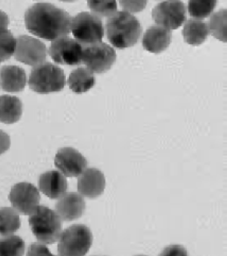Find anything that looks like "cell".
I'll use <instances>...</instances> for the list:
<instances>
[{
	"label": "cell",
	"instance_id": "obj_26",
	"mask_svg": "<svg viewBox=\"0 0 227 256\" xmlns=\"http://www.w3.org/2000/svg\"><path fill=\"white\" fill-rule=\"evenodd\" d=\"M93 14L102 19V18L110 17L118 12V4L116 1H88Z\"/></svg>",
	"mask_w": 227,
	"mask_h": 256
},
{
	"label": "cell",
	"instance_id": "obj_24",
	"mask_svg": "<svg viewBox=\"0 0 227 256\" xmlns=\"http://www.w3.org/2000/svg\"><path fill=\"white\" fill-rule=\"evenodd\" d=\"M218 1L188 2V9L190 16L194 19H204L208 17L214 10Z\"/></svg>",
	"mask_w": 227,
	"mask_h": 256
},
{
	"label": "cell",
	"instance_id": "obj_14",
	"mask_svg": "<svg viewBox=\"0 0 227 256\" xmlns=\"http://www.w3.org/2000/svg\"><path fill=\"white\" fill-rule=\"evenodd\" d=\"M86 209V203L84 198L76 192L66 193L59 198L55 205V212L64 222L77 220L82 216Z\"/></svg>",
	"mask_w": 227,
	"mask_h": 256
},
{
	"label": "cell",
	"instance_id": "obj_23",
	"mask_svg": "<svg viewBox=\"0 0 227 256\" xmlns=\"http://www.w3.org/2000/svg\"><path fill=\"white\" fill-rule=\"evenodd\" d=\"M25 243L22 238L13 234L0 237V256H17L24 254Z\"/></svg>",
	"mask_w": 227,
	"mask_h": 256
},
{
	"label": "cell",
	"instance_id": "obj_31",
	"mask_svg": "<svg viewBox=\"0 0 227 256\" xmlns=\"http://www.w3.org/2000/svg\"><path fill=\"white\" fill-rule=\"evenodd\" d=\"M2 62H2V59L0 58V64H1Z\"/></svg>",
	"mask_w": 227,
	"mask_h": 256
},
{
	"label": "cell",
	"instance_id": "obj_7",
	"mask_svg": "<svg viewBox=\"0 0 227 256\" xmlns=\"http://www.w3.org/2000/svg\"><path fill=\"white\" fill-rule=\"evenodd\" d=\"M116 50L106 43L100 42L82 46V64L94 73L108 72L116 62Z\"/></svg>",
	"mask_w": 227,
	"mask_h": 256
},
{
	"label": "cell",
	"instance_id": "obj_10",
	"mask_svg": "<svg viewBox=\"0 0 227 256\" xmlns=\"http://www.w3.org/2000/svg\"><path fill=\"white\" fill-rule=\"evenodd\" d=\"M9 200L14 209L24 216H30L40 206V191L29 182H20L11 188Z\"/></svg>",
	"mask_w": 227,
	"mask_h": 256
},
{
	"label": "cell",
	"instance_id": "obj_18",
	"mask_svg": "<svg viewBox=\"0 0 227 256\" xmlns=\"http://www.w3.org/2000/svg\"><path fill=\"white\" fill-rule=\"evenodd\" d=\"M22 114V104L19 98L10 95L0 96V122L14 124Z\"/></svg>",
	"mask_w": 227,
	"mask_h": 256
},
{
	"label": "cell",
	"instance_id": "obj_27",
	"mask_svg": "<svg viewBox=\"0 0 227 256\" xmlns=\"http://www.w3.org/2000/svg\"><path fill=\"white\" fill-rule=\"evenodd\" d=\"M148 2L146 1H120L119 4L124 11L129 13L140 12L146 8Z\"/></svg>",
	"mask_w": 227,
	"mask_h": 256
},
{
	"label": "cell",
	"instance_id": "obj_28",
	"mask_svg": "<svg viewBox=\"0 0 227 256\" xmlns=\"http://www.w3.org/2000/svg\"><path fill=\"white\" fill-rule=\"evenodd\" d=\"M28 256L35 255H49L52 256V254L50 252L49 249L44 244L35 243L30 244L28 250Z\"/></svg>",
	"mask_w": 227,
	"mask_h": 256
},
{
	"label": "cell",
	"instance_id": "obj_25",
	"mask_svg": "<svg viewBox=\"0 0 227 256\" xmlns=\"http://www.w3.org/2000/svg\"><path fill=\"white\" fill-rule=\"evenodd\" d=\"M16 40L8 30L0 31V58L2 62L8 60L14 54Z\"/></svg>",
	"mask_w": 227,
	"mask_h": 256
},
{
	"label": "cell",
	"instance_id": "obj_29",
	"mask_svg": "<svg viewBox=\"0 0 227 256\" xmlns=\"http://www.w3.org/2000/svg\"><path fill=\"white\" fill-rule=\"evenodd\" d=\"M10 147V138L8 134L0 130V155L8 152Z\"/></svg>",
	"mask_w": 227,
	"mask_h": 256
},
{
	"label": "cell",
	"instance_id": "obj_17",
	"mask_svg": "<svg viewBox=\"0 0 227 256\" xmlns=\"http://www.w3.org/2000/svg\"><path fill=\"white\" fill-rule=\"evenodd\" d=\"M27 82L26 72L19 66H6L0 70V86L2 90L6 92H22Z\"/></svg>",
	"mask_w": 227,
	"mask_h": 256
},
{
	"label": "cell",
	"instance_id": "obj_9",
	"mask_svg": "<svg viewBox=\"0 0 227 256\" xmlns=\"http://www.w3.org/2000/svg\"><path fill=\"white\" fill-rule=\"evenodd\" d=\"M48 50L40 40L32 36L22 35L16 38L14 54L16 60L36 67L45 62L48 57Z\"/></svg>",
	"mask_w": 227,
	"mask_h": 256
},
{
	"label": "cell",
	"instance_id": "obj_13",
	"mask_svg": "<svg viewBox=\"0 0 227 256\" xmlns=\"http://www.w3.org/2000/svg\"><path fill=\"white\" fill-rule=\"evenodd\" d=\"M78 190L80 195L95 198L104 193L106 179L104 174L96 168H86L78 180Z\"/></svg>",
	"mask_w": 227,
	"mask_h": 256
},
{
	"label": "cell",
	"instance_id": "obj_12",
	"mask_svg": "<svg viewBox=\"0 0 227 256\" xmlns=\"http://www.w3.org/2000/svg\"><path fill=\"white\" fill-rule=\"evenodd\" d=\"M55 166L66 177H79L88 166V162L79 152L72 148H60L54 158Z\"/></svg>",
	"mask_w": 227,
	"mask_h": 256
},
{
	"label": "cell",
	"instance_id": "obj_16",
	"mask_svg": "<svg viewBox=\"0 0 227 256\" xmlns=\"http://www.w3.org/2000/svg\"><path fill=\"white\" fill-rule=\"evenodd\" d=\"M172 40V32L159 25H154L146 29L142 45L146 51L160 54L169 46Z\"/></svg>",
	"mask_w": 227,
	"mask_h": 256
},
{
	"label": "cell",
	"instance_id": "obj_3",
	"mask_svg": "<svg viewBox=\"0 0 227 256\" xmlns=\"http://www.w3.org/2000/svg\"><path fill=\"white\" fill-rule=\"evenodd\" d=\"M32 233L40 243L51 244L58 241L62 232V220L56 212L45 206H38L30 216Z\"/></svg>",
	"mask_w": 227,
	"mask_h": 256
},
{
	"label": "cell",
	"instance_id": "obj_11",
	"mask_svg": "<svg viewBox=\"0 0 227 256\" xmlns=\"http://www.w3.org/2000/svg\"><path fill=\"white\" fill-rule=\"evenodd\" d=\"M82 46L77 40L66 36L52 41L48 52L55 63L62 65L82 64Z\"/></svg>",
	"mask_w": 227,
	"mask_h": 256
},
{
	"label": "cell",
	"instance_id": "obj_2",
	"mask_svg": "<svg viewBox=\"0 0 227 256\" xmlns=\"http://www.w3.org/2000/svg\"><path fill=\"white\" fill-rule=\"evenodd\" d=\"M105 31L108 40L118 49L134 46L140 38V22L134 15L118 11L106 20Z\"/></svg>",
	"mask_w": 227,
	"mask_h": 256
},
{
	"label": "cell",
	"instance_id": "obj_15",
	"mask_svg": "<svg viewBox=\"0 0 227 256\" xmlns=\"http://www.w3.org/2000/svg\"><path fill=\"white\" fill-rule=\"evenodd\" d=\"M38 188L51 200L60 198L68 189L66 176L57 170H50L41 174L38 182Z\"/></svg>",
	"mask_w": 227,
	"mask_h": 256
},
{
	"label": "cell",
	"instance_id": "obj_19",
	"mask_svg": "<svg viewBox=\"0 0 227 256\" xmlns=\"http://www.w3.org/2000/svg\"><path fill=\"white\" fill-rule=\"evenodd\" d=\"M208 34L210 31L207 22L194 18L186 20L182 35L188 44L194 46L202 44L207 40Z\"/></svg>",
	"mask_w": 227,
	"mask_h": 256
},
{
	"label": "cell",
	"instance_id": "obj_5",
	"mask_svg": "<svg viewBox=\"0 0 227 256\" xmlns=\"http://www.w3.org/2000/svg\"><path fill=\"white\" fill-rule=\"evenodd\" d=\"M93 243L90 228L74 224L62 232L58 244L59 256H82L88 253Z\"/></svg>",
	"mask_w": 227,
	"mask_h": 256
},
{
	"label": "cell",
	"instance_id": "obj_4",
	"mask_svg": "<svg viewBox=\"0 0 227 256\" xmlns=\"http://www.w3.org/2000/svg\"><path fill=\"white\" fill-rule=\"evenodd\" d=\"M30 88L40 94L59 92L66 84L63 70L49 62H45L32 68L30 74Z\"/></svg>",
	"mask_w": 227,
	"mask_h": 256
},
{
	"label": "cell",
	"instance_id": "obj_1",
	"mask_svg": "<svg viewBox=\"0 0 227 256\" xmlns=\"http://www.w3.org/2000/svg\"><path fill=\"white\" fill-rule=\"evenodd\" d=\"M71 22L70 14L49 3L34 4L24 15L28 30L38 38L51 41L70 36Z\"/></svg>",
	"mask_w": 227,
	"mask_h": 256
},
{
	"label": "cell",
	"instance_id": "obj_6",
	"mask_svg": "<svg viewBox=\"0 0 227 256\" xmlns=\"http://www.w3.org/2000/svg\"><path fill=\"white\" fill-rule=\"evenodd\" d=\"M70 30L82 46L102 42L104 36L102 20L88 12H80L72 18Z\"/></svg>",
	"mask_w": 227,
	"mask_h": 256
},
{
	"label": "cell",
	"instance_id": "obj_21",
	"mask_svg": "<svg viewBox=\"0 0 227 256\" xmlns=\"http://www.w3.org/2000/svg\"><path fill=\"white\" fill-rule=\"evenodd\" d=\"M20 226L19 212L12 208H0V236L17 232Z\"/></svg>",
	"mask_w": 227,
	"mask_h": 256
},
{
	"label": "cell",
	"instance_id": "obj_20",
	"mask_svg": "<svg viewBox=\"0 0 227 256\" xmlns=\"http://www.w3.org/2000/svg\"><path fill=\"white\" fill-rule=\"evenodd\" d=\"M94 72L87 68H76L70 73L68 84L72 92L78 94L87 92L96 84Z\"/></svg>",
	"mask_w": 227,
	"mask_h": 256
},
{
	"label": "cell",
	"instance_id": "obj_22",
	"mask_svg": "<svg viewBox=\"0 0 227 256\" xmlns=\"http://www.w3.org/2000/svg\"><path fill=\"white\" fill-rule=\"evenodd\" d=\"M208 31L214 38L227 42V10L222 9L213 13L208 22Z\"/></svg>",
	"mask_w": 227,
	"mask_h": 256
},
{
	"label": "cell",
	"instance_id": "obj_30",
	"mask_svg": "<svg viewBox=\"0 0 227 256\" xmlns=\"http://www.w3.org/2000/svg\"><path fill=\"white\" fill-rule=\"evenodd\" d=\"M9 24L8 16L6 12L0 10V31L8 30Z\"/></svg>",
	"mask_w": 227,
	"mask_h": 256
},
{
	"label": "cell",
	"instance_id": "obj_8",
	"mask_svg": "<svg viewBox=\"0 0 227 256\" xmlns=\"http://www.w3.org/2000/svg\"><path fill=\"white\" fill-rule=\"evenodd\" d=\"M152 16L159 26L170 30H176L186 20V8L182 1L162 2L152 9Z\"/></svg>",
	"mask_w": 227,
	"mask_h": 256
}]
</instances>
